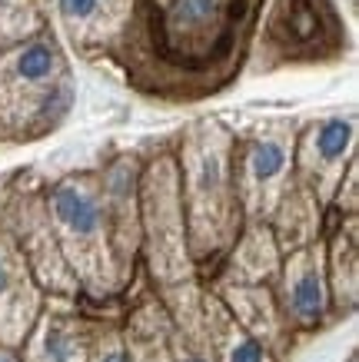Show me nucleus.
Instances as JSON below:
<instances>
[{
  "label": "nucleus",
  "mask_w": 359,
  "mask_h": 362,
  "mask_svg": "<svg viewBox=\"0 0 359 362\" xmlns=\"http://www.w3.org/2000/svg\"><path fill=\"white\" fill-rule=\"evenodd\" d=\"M160 54L190 66H207L229 54L250 0H147Z\"/></svg>",
  "instance_id": "obj_1"
},
{
  "label": "nucleus",
  "mask_w": 359,
  "mask_h": 362,
  "mask_svg": "<svg viewBox=\"0 0 359 362\" xmlns=\"http://www.w3.org/2000/svg\"><path fill=\"white\" fill-rule=\"evenodd\" d=\"M333 30L336 17L329 0H280L270 17V37L286 50L316 47Z\"/></svg>",
  "instance_id": "obj_2"
},
{
  "label": "nucleus",
  "mask_w": 359,
  "mask_h": 362,
  "mask_svg": "<svg viewBox=\"0 0 359 362\" xmlns=\"http://www.w3.org/2000/svg\"><path fill=\"white\" fill-rule=\"evenodd\" d=\"M54 213H57V220L64 223L70 233H76V236H93L100 230V206L93 203V197H87L84 189H76V187L57 189Z\"/></svg>",
  "instance_id": "obj_3"
},
{
  "label": "nucleus",
  "mask_w": 359,
  "mask_h": 362,
  "mask_svg": "<svg viewBox=\"0 0 359 362\" xmlns=\"http://www.w3.org/2000/svg\"><path fill=\"white\" fill-rule=\"evenodd\" d=\"M293 309L300 319H319L323 313V279L316 269L303 273L293 286Z\"/></svg>",
  "instance_id": "obj_4"
},
{
  "label": "nucleus",
  "mask_w": 359,
  "mask_h": 362,
  "mask_svg": "<svg viewBox=\"0 0 359 362\" xmlns=\"http://www.w3.org/2000/svg\"><path fill=\"white\" fill-rule=\"evenodd\" d=\"M349 140H353V127L346 120H329L319 127V136H316V150L323 160H339L346 153Z\"/></svg>",
  "instance_id": "obj_5"
},
{
  "label": "nucleus",
  "mask_w": 359,
  "mask_h": 362,
  "mask_svg": "<svg viewBox=\"0 0 359 362\" xmlns=\"http://www.w3.org/2000/svg\"><path fill=\"white\" fill-rule=\"evenodd\" d=\"M286 166V150L280 146V143H256L250 153V170L256 180H273V176L280 173Z\"/></svg>",
  "instance_id": "obj_6"
},
{
  "label": "nucleus",
  "mask_w": 359,
  "mask_h": 362,
  "mask_svg": "<svg viewBox=\"0 0 359 362\" xmlns=\"http://www.w3.org/2000/svg\"><path fill=\"white\" fill-rule=\"evenodd\" d=\"M17 70H21V77L27 80H44L50 70H54V50L44 44H33L27 47L17 60Z\"/></svg>",
  "instance_id": "obj_7"
},
{
  "label": "nucleus",
  "mask_w": 359,
  "mask_h": 362,
  "mask_svg": "<svg viewBox=\"0 0 359 362\" xmlns=\"http://www.w3.org/2000/svg\"><path fill=\"white\" fill-rule=\"evenodd\" d=\"M74 339L64 329H50L47 332V356L54 362H74Z\"/></svg>",
  "instance_id": "obj_8"
},
{
  "label": "nucleus",
  "mask_w": 359,
  "mask_h": 362,
  "mask_svg": "<svg viewBox=\"0 0 359 362\" xmlns=\"http://www.w3.org/2000/svg\"><path fill=\"white\" fill-rule=\"evenodd\" d=\"M227 362H266V352L256 339H239L233 349H229Z\"/></svg>",
  "instance_id": "obj_9"
},
{
  "label": "nucleus",
  "mask_w": 359,
  "mask_h": 362,
  "mask_svg": "<svg viewBox=\"0 0 359 362\" xmlns=\"http://www.w3.org/2000/svg\"><path fill=\"white\" fill-rule=\"evenodd\" d=\"M93 7H97V0H60V11L67 17H87L93 13Z\"/></svg>",
  "instance_id": "obj_10"
},
{
  "label": "nucleus",
  "mask_w": 359,
  "mask_h": 362,
  "mask_svg": "<svg viewBox=\"0 0 359 362\" xmlns=\"http://www.w3.org/2000/svg\"><path fill=\"white\" fill-rule=\"evenodd\" d=\"M11 289V276H7V269H4V263H0V296Z\"/></svg>",
  "instance_id": "obj_11"
},
{
  "label": "nucleus",
  "mask_w": 359,
  "mask_h": 362,
  "mask_svg": "<svg viewBox=\"0 0 359 362\" xmlns=\"http://www.w3.org/2000/svg\"><path fill=\"white\" fill-rule=\"evenodd\" d=\"M100 362H127V356H123V352H107Z\"/></svg>",
  "instance_id": "obj_12"
},
{
  "label": "nucleus",
  "mask_w": 359,
  "mask_h": 362,
  "mask_svg": "<svg viewBox=\"0 0 359 362\" xmlns=\"http://www.w3.org/2000/svg\"><path fill=\"white\" fill-rule=\"evenodd\" d=\"M183 362H207V359H200V356H193V359H183Z\"/></svg>",
  "instance_id": "obj_13"
},
{
  "label": "nucleus",
  "mask_w": 359,
  "mask_h": 362,
  "mask_svg": "<svg viewBox=\"0 0 359 362\" xmlns=\"http://www.w3.org/2000/svg\"><path fill=\"white\" fill-rule=\"evenodd\" d=\"M0 362H13V359H11V356H4V352H0Z\"/></svg>",
  "instance_id": "obj_14"
}]
</instances>
